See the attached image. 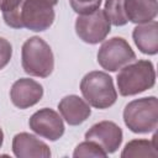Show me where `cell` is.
I'll return each mask as SVG.
<instances>
[{
    "label": "cell",
    "mask_w": 158,
    "mask_h": 158,
    "mask_svg": "<svg viewBox=\"0 0 158 158\" xmlns=\"http://www.w3.org/2000/svg\"><path fill=\"white\" fill-rule=\"evenodd\" d=\"M117 89L122 96H132L149 90L156 84V70L151 60L141 59L120 69L116 77Z\"/></svg>",
    "instance_id": "1"
},
{
    "label": "cell",
    "mask_w": 158,
    "mask_h": 158,
    "mask_svg": "<svg viewBox=\"0 0 158 158\" xmlns=\"http://www.w3.org/2000/svg\"><path fill=\"white\" fill-rule=\"evenodd\" d=\"M21 64L26 74L47 78L54 69V57L49 44L41 37L27 38L21 48Z\"/></svg>",
    "instance_id": "2"
},
{
    "label": "cell",
    "mask_w": 158,
    "mask_h": 158,
    "mask_svg": "<svg viewBox=\"0 0 158 158\" xmlns=\"http://www.w3.org/2000/svg\"><path fill=\"white\" fill-rule=\"evenodd\" d=\"M80 91L84 100L99 110L111 107L117 100L112 78L101 70L86 73L80 81Z\"/></svg>",
    "instance_id": "3"
},
{
    "label": "cell",
    "mask_w": 158,
    "mask_h": 158,
    "mask_svg": "<svg viewBox=\"0 0 158 158\" xmlns=\"http://www.w3.org/2000/svg\"><path fill=\"white\" fill-rule=\"evenodd\" d=\"M123 122L133 133H149L158 126V99L147 96L130 101L123 109Z\"/></svg>",
    "instance_id": "4"
},
{
    "label": "cell",
    "mask_w": 158,
    "mask_h": 158,
    "mask_svg": "<svg viewBox=\"0 0 158 158\" xmlns=\"http://www.w3.org/2000/svg\"><path fill=\"white\" fill-rule=\"evenodd\" d=\"M58 0H23L20 20L23 28L33 32L48 30L54 22V6Z\"/></svg>",
    "instance_id": "5"
},
{
    "label": "cell",
    "mask_w": 158,
    "mask_h": 158,
    "mask_svg": "<svg viewBox=\"0 0 158 158\" xmlns=\"http://www.w3.org/2000/svg\"><path fill=\"white\" fill-rule=\"evenodd\" d=\"M135 59L136 53L122 37H112L104 41L98 51V63L107 72H117Z\"/></svg>",
    "instance_id": "6"
},
{
    "label": "cell",
    "mask_w": 158,
    "mask_h": 158,
    "mask_svg": "<svg viewBox=\"0 0 158 158\" xmlns=\"http://www.w3.org/2000/svg\"><path fill=\"white\" fill-rule=\"evenodd\" d=\"M111 31V22L104 10H95L88 15H79L75 20V33L85 43L98 44Z\"/></svg>",
    "instance_id": "7"
},
{
    "label": "cell",
    "mask_w": 158,
    "mask_h": 158,
    "mask_svg": "<svg viewBox=\"0 0 158 158\" xmlns=\"http://www.w3.org/2000/svg\"><path fill=\"white\" fill-rule=\"evenodd\" d=\"M30 128L42 138L48 141H58L64 135V122L59 114L49 107L37 110L28 120Z\"/></svg>",
    "instance_id": "8"
},
{
    "label": "cell",
    "mask_w": 158,
    "mask_h": 158,
    "mask_svg": "<svg viewBox=\"0 0 158 158\" xmlns=\"http://www.w3.org/2000/svg\"><path fill=\"white\" fill-rule=\"evenodd\" d=\"M85 139L98 143L106 154L115 153L123 138L122 130L112 121H100L85 132Z\"/></svg>",
    "instance_id": "9"
},
{
    "label": "cell",
    "mask_w": 158,
    "mask_h": 158,
    "mask_svg": "<svg viewBox=\"0 0 158 158\" xmlns=\"http://www.w3.org/2000/svg\"><path fill=\"white\" fill-rule=\"evenodd\" d=\"M43 96V86L30 78L17 79L10 89L11 102L19 109H28L41 101Z\"/></svg>",
    "instance_id": "10"
},
{
    "label": "cell",
    "mask_w": 158,
    "mask_h": 158,
    "mask_svg": "<svg viewBox=\"0 0 158 158\" xmlns=\"http://www.w3.org/2000/svg\"><path fill=\"white\" fill-rule=\"evenodd\" d=\"M12 153L17 158H49V147L28 132H20L12 138Z\"/></svg>",
    "instance_id": "11"
},
{
    "label": "cell",
    "mask_w": 158,
    "mask_h": 158,
    "mask_svg": "<svg viewBox=\"0 0 158 158\" xmlns=\"http://www.w3.org/2000/svg\"><path fill=\"white\" fill-rule=\"evenodd\" d=\"M58 110L62 115V118L70 126H78L86 121L91 115L90 105L78 95H67L64 96L59 104Z\"/></svg>",
    "instance_id": "12"
},
{
    "label": "cell",
    "mask_w": 158,
    "mask_h": 158,
    "mask_svg": "<svg viewBox=\"0 0 158 158\" xmlns=\"http://www.w3.org/2000/svg\"><path fill=\"white\" fill-rule=\"evenodd\" d=\"M132 38L137 48L148 56L158 52V22L156 20L137 25L132 31Z\"/></svg>",
    "instance_id": "13"
},
{
    "label": "cell",
    "mask_w": 158,
    "mask_h": 158,
    "mask_svg": "<svg viewBox=\"0 0 158 158\" xmlns=\"http://www.w3.org/2000/svg\"><path fill=\"white\" fill-rule=\"evenodd\" d=\"M125 15L128 21L136 25L153 21L158 14L157 0H125Z\"/></svg>",
    "instance_id": "14"
},
{
    "label": "cell",
    "mask_w": 158,
    "mask_h": 158,
    "mask_svg": "<svg viewBox=\"0 0 158 158\" xmlns=\"http://www.w3.org/2000/svg\"><path fill=\"white\" fill-rule=\"evenodd\" d=\"M121 158H136V157H158L157 149V133L152 139H132L126 143L125 148L121 152Z\"/></svg>",
    "instance_id": "15"
},
{
    "label": "cell",
    "mask_w": 158,
    "mask_h": 158,
    "mask_svg": "<svg viewBox=\"0 0 158 158\" xmlns=\"http://www.w3.org/2000/svg\"><path fill=\"white\" fill-rule=\"evenodd\" d=\"M23 0H0V10L5 23L12 28H23L20 20V9Z\"/></svg>",
    "instance_id": "16"
},
{
    "label": "cell",
    "mask_w": 158,
    "mask_h": 158,
    "mask_svg": "<svg viewBox=\"0 0 158 158\" xmlns=\"http://www.w3.org/2000/svg\"><path fill=\"white\" fill-rule=\"evenodd\" d=\"M125 0H106L104 11L110 20V22L114 26H125L128 20L125 15V9H123Z\"/></svg>",
    "instance_id": "17"
},
{
    "label": "cell",
    "mask_w": 158,
    "mask_h": 158,
    "mask_svg": "<svg viewBox=\"0 0 158 158\" xmlns=\"http://www.w3.org/2000/svg\"><path fill=\"white\" fill-rule=\"evenodd\" d=\"M73 157L74 158H81V157H94V158H105L107 157V154L102 151V148L93 142V141H88L85 139L84 142L79 143L74 152H73Z\"/></svg>",
    "instance_id": "18"
},
{
    "label": "cell",
    "mask_w": 158,
    "mask_h": 158,
    "mask_svg": "<svg viewBox=\"0 0 158 158\" xmlns=\"http://www.w3.org/2000/svg\"><path fill=\"white\" fill-rule=\"evenodd\" d=\"M102 0H69L70 7L78 15H88L100 9Z\"/></svg>",
    "instance_id": "19"
},
{
    "label": "cell",
    "mask_w": 158,
    "mask_h": 158,
    "mask_svg": "<svg viewBox=\"0 0 158 158\" xmlns=\"http://www.w3.org/2000/svg\"><path fill=\"white\" fill-rule=\"evenodd\" d=\"M11 57H12V46L11 43L0 37V70L4 69L11 60Z\"/></svg>",
    "instance_id": "20"
},
{
    "label": "cell",
    "mask_w": 158,
    "mask_h": 158,
    "mask_svg": "<svg viewBox=\"0 0 158 158\" xmlns=\"http://www.w3.org/2000/svg\"><path fill=\"white\" fill-rule=\"evenodd\" d=\"M2 143H4V132H2V130H1V127H0V148H1Z\"/></svg>",
    "instance_id": "21"
}]
</instances>
